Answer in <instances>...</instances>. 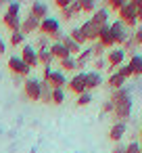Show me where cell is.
<instances>
[{"label":"cell","instance_id":"2e32d148","mask_svg":"<svg viewBox=\"0 0 142 153\" xmlns=\"http://www.w3.org/2000/svg\"><path fill=\"white\" fill-rule=\"evenodd\" d=\"M48 51H50V55H52V59H59V61H63V59H67V57H71L69 55V51L61 44V42H52L50 46H48Z\"/></svg>","mask_w":142,"mask_h":153},{"label":"cell","instance_id":"cb8c5ba5","mask_svg":"<svg viewBox=\"0 0 142 153\" xmlns=\"http://www.w3.org/2000/svg\"><path fill=\"white\" fill-rule=\"evenodd\" d=\"M52 55H50V51L48 48H44V51H38V65H44V67H50L52 65Z\"/></svg>","mask_w":142,"mask_h":153},{"label":"cell","instance_id":"ab89813d","mask_svg":"<svg viewBox=\"0 0 142 153\" xmlns=\"http://www.w3.org/2000/svg\"><path fill=\"white\" fill-rule=\"evenodd\" d=\"M125 153H140V145L136 140H132L129 145H125Z\"/></svg>","mask_w":142,"mask_h":153},{"label":"cell","instance_id":"8992f818","mask_svg":"<svg viewBox=\"0 0 142 153\" xmlns=\"http://www.w3.org/2000/svg\"><path fill=\"white\" fill-rule=\"evenodd\" d=\"M109 30H111V34H113V40H115V46H121L127 38H129V32H127V27L119 21V19H115L111 25H109Z\"/></svg>","mask_w":142,"mask_h":153},{"label":"cell","instance_id":"1f68e13d","mask_svg":"<svg viewBox=\"0 0 142 153\" xmlns=\"http://www.w3.org/2000/svg\"><path fill=\"white\" fill-rule=\"evenodd\" d=\"M23 42H25V36L21 32H13L11 34V46H21Z\"/></svg>","mask_w":142,"mask_h":153},{"label":"cell","instance_id":"74e56055","mask_svg":"<svg viewBox=\"0 0 142 153\" xmlns=\"http://www.w3.org/2000/svg\"><path fill=\"white\" fill-rule=\"evenodd\" d=\"M92 65H94V71H98V74H100V71L107 67V59H104V57H102V59H94V63H92Z\"/></svg>","mask_w":142,"mask_h":153},{"label":"cell","instance_id":"5bb4252c","mask_svg":"<svg viewBox=\"0 0 142 153\" xmlns=\"http://www.w3.org/2000/svg\"><path fill=\"white\" fill-rule=\"evenodd\" d=\"M125 130H127V128H125V122H115V124L111 126V130H109V138L117 145V143L125 136Z\"/></svg>","mask_w":142,"mask_h":153},{"label":"cell","instance_id":"ba28073f","mask_svg":"<svg viewBox=\"0 0 142 153\" xmlns=\"http://www.w3.org/2000/svg\"><path fill=\"white\" fill-rule=\"evenodd\" d=\"M23 94L29 101H40V80L36 78H27L23 82Z\"/></svg>","mask_w":142,"mask_h":153},{"label":"cell","instance_id":"836d02e7","mask_svg":"<svg viewBox=\"0 0 142 153\" xmlns=\"http://www.w3.org/2000/svg\"><path fill=\"white\" fill-rule=\"evenodd\" d=\"M19 11H21V4H19V2H9V4H7V15L19 17Z\"/></svg>","mask_w":142,"mask_h":153},{"label":"cell","instance_id":"52a82bcc","mask_svg":"<svg viewBox=\"0 0 142 153\" xmlns=\"http://www.w3.org/2000/svg\"><path fill=\"white\" fill-rule=\"evenodd\" d=\"M67 88L73 92V94H84V92H88L86 90V71H77L69 82H67Z\"/></svg>","mask_w":142,"mask_h":153},{"label":"cell","instance_id":"603a6c76","mask_svg":"<svg viewBox=\"0 0 142 153\" xmlns=\"http://www.w3.org/2000/svg\"><path fill=\"white\" fill-rule=\"evenodd\" d=\"M61 44H63V46L69 51V55H71V57H73V55H79V51H82V46H77V44H75V42H73V40L67 36V34H65V38L61 40Z\"/></svg>","mask_w":142,"mask_h":153},{"label":"cell","instance_id":"8d00e7d4","mask_svg":"<svg viewBox=\"0 0 142 153\" xmlns=\"http://www.w3.org/2000/svg\"><path fill=\"white\" fill-rule=\"evenodd\" d=\"M50 44H48V38L46 36H40L38 38V42H36V51H44V48H48Z\"/></svg>","mask_w":142,"mask_h":153},{"label":"cell","instance_id":"d590c367","mask_svg":"<svg viewBox=\"0 0 142 153\" xmlns=\"http://www.w3.org/2000/svg\"><path fill=\"white\" fill-rule=\"evenodd\" d=\"M90 51H92V57H94V59H102V53H104V48H102L98 42H96L94 46H90Z\"/></svg>","mask_w":142,"mask_h":153},{"label":"cell","instance_id":"9c48e42d","mask_svg":"<svg viewBox=\"0 0 142 153\" xmlns=\"http://www.w3.org/2000/svg\"><path fill=\"white\" fill-rule=\"evenodd\" d=\"M21 61L29 69L32 67H38V51L34 46H29V44H23V48H21Z\"/></svg>","mask_w":142,"mask_h":153},{"label":"cell","instance_id":"7dc6e473","mask_svg":"<svg viewBox=\"0 0 142 153\" xmlns=\"http://www.w3.org/2000/svg\"><path fill=\"white\" fill-rule=\"evenodd\" d=\"M136 19H138V23H142V9L136 11Z\"/></svg>","mask_w":142,"mask_h":153},{"label":"cell","instance_id":"f6af8a7d","mask_svg":"<svg viewBox=\"0 0 142 153\" xmlns=\"http://www.w3.org/2000/svg\"><path fill=\"white\" fill-rule=\"evenodd\" d=\"M132 7L138 11V9H142V0H132Z\"/></svg>","mask_w":142,"mask_h":153},{"label":"cell","instance_id":"5b68a950","mask_svg":"<svg viewBox=\"0 0 142 153\" xmlns=\"http://www.w3.org/2000/svg\"><path fill=\"white\" fill-rule=\"evenodd\" d=\"M38 32H40L42 36H46V38H52L54 34L61 32V23H59V19H54V17H46V19L40 21Z\"/></svg>","mask_w":142,"mask_h":153},{"label":"cell","instance_id":"d6986e66","mask_svg":"<svg viewBox=\"0 0 142 153\" xmlns=\"http://www.w3.org/2000/svg\"><path fill=\"white\" fill-rule=\"evenodd\" d=\"M79 13H82V11H79V0H71V4L61 11V17L69 21V19H73L75 15H79Z\"/></svg>","mask_w":142,"mask_h":153},{"label":"cell","instance_id":"44dd1931","mask_svg":"<svg viewBox=\"0 0 142 153\" xmlns=\"http://www.w3.org/2000/svg\"><path fill=\"white\" fill-rule=\"evenodd\" d=\"M129 69H132V76L134 78H138V76H142V55H132V59H129Z\"/></svg>","mask_w":142,"mask_h":153},{"label":"cell","instance_id":"8fae6325","mask_svg":"<svg viewBox=\"0 0 142 153\" xmlns=\"http://www.w3.org/2000/svg\"><path fill=\"white\" fill-rule=\"evenodd\" d=\"M79 32L84 34L86 42H96V40H98V34H100V27H96V25L88 19V21H84V23L79 25Z\"/></svg>","mask_w":142,"mask_h":153},{"label":"cell","instance_id":"83f0119b","mask_svg":"<svg viewBox=\"0 0 142 153\" xmlns=\"http://www.w3.org/2000/svg\"><path fill=\"white\" fill-rule=\"evenodd\" d=\"M67 36H69V38H71V40L77 44V46H84V44H86V38H84V34L79 32V27H73V30H71Z\"/></svg>","mask_w":142,"mask_h":153},{"label":"cell","instance_id":"e575fe53","mask_svg":"<svg viewBox=\"0 0 142 153\" xmlns=\"http://www.w3.org/2000/svg\"><path fill=\"white\" fill-rule=\"evenodd\" d=\"M117 74L123 78V80H127V78H132V69H129V65L127 63H123V65H119L117 67Z\"/></svg>","mask_w":142,"mask_h":153},{"label":"cell","instance_id":"4fadbf2b","mask_svg":"<svg viewBox=\"0 0 142 153\" xmlns=\"http://www.w3.org/2000/svg\"><path fill=\"white\" fill-rule=\"evenodd\" d=\"M90 21L96 25V27H107L109 25V9H96L94 13H92V17H90Z\"/></svg>","mask_w":142,"mask_h":153},{"label":"cell","instance_id":"d6a6232c","mask_svg":"<svg viewBox=\"0 0 142 153\" xmlns=\"http://www.w3.org/2000/svg\"><path fill=\"white\" fill-rule=\"evenodd\" d=\"M75 103H77V107H86V105H90V103H92V94H90V92H84V94H79V97H77V101H75Z\"/></svg>","mask_w":142,"mask_h":153},{"label":"cell","instance_id":"30bf717a","mask_svg":"<svg viewBox=\"0 0 142 153\" xmlns=\"http://www.w3.org/2000/svg\"><path fill=\"white\" fill-rule=\"evenodd\" d=\"M125 63V51L121 48V46H115L113 51H109V55H107V65L113 69V67H119V65H123Z\"/></svg>","mask_w":142,"mask_h":153},{"label":"cell","instance_id":"681fc988","mask_svg":"<svg viewBox=\"0 0 142 153\" xmlns=\"http://www.w3.org/2000/svg\"><path fill=\"white\" fill-rule=\"evenodd\" d=\"M140 153H142V145H140Z\"/></svg>","mask_w":142,"mask_h":153},{"label":"cell","instance_id":"7402d4cb","mask_svg":"<svg viewBox=\"0 0 142 153\" xmlns=\"http://www.w3.org/2000/svg\"><path fill=\"white\" fill-rule=\"evenodd\" d=\"M92 59V51L90 48H82L79 51V55L75 57V63H77V69H84L86 65H88V61Z\"/></svg>","mask_w":142,"mask_h":153},{"label":"cell","instance_id":"f35d334b","mask_svg":"<svg viewBox=\"0 0 142 153\" xmlns=\"http://www.w3.org/2000/svg\"><path fill=\"white\" fill-rule=\"evenodd\" d=\"M127 2V0H109V9H113V11H119L123 4Z\"/></svg>","mask_w":142,"mask_h":153},{"label":"cell","instance_id":"bcb514c9","mask_svg":"<svg viewBox=\"0 0 142 153\" xmlns=\"http://www.w3.org/2000/svg\"><path fill=\"white\" fill-rule=\"evenodd\" d=\"M4 51H7V44H4V40H2V38H0V57L4 55Z\"/></svg>","mask_w":142,"mask_h":153},{"label":"cell","instance_id":"3957f363","mask_svg":"<svg viewBox=\"0 0 142 153\" xmlns=\"http://www.w3.org/2000/svg\"><path fill=\"white\" fill-rule=\"evenodd\" d=\"M117 17H119V21H121L127 30H134V27L138 25V19H136V9L132 7V2H125V4L117 11Z\"/></svg>","mask_w":142,"mask_h":153},{"label":"cell","instance_id":"4316f807","mask_svg":"<svg viewBox=\"0 0 142 153\" xmlns=\"http://www.w3.org/2000/svg\"><path fill=\"white\" fill-rule=\"evenodd\" d=\"M50 103H52V105H63V103H65V88H52Z\"/></svg>","mask_w":142,"mask_h":153},{"label":"cell","instance_id":"6da1fadb","mask_svg":"<svg viewBox=\"0 0 142 153\" xmlns=\"http://www.w3.org/2000/svg\"><path fill=\"white\" fill-rule=\"evenodd\" d=\"M109 101L113 103V115L117 122H125L132 115V92H129V88L123 86L119 90H113Z\"/></svg>","mask_w":142,"mask_h":153},{"label":"cell","instance_id":"f1b7e54d","mask_svg":"<svg viewBox=\"0 0 142 153\" xmlns=\"http://www.w3.org/2000/svg\"><path fill=\"white\" fill-rule=\"evenodd\" d=\"M79 11L82 13H94L96 11V2L94 0H79Z\"/></svg>","mask_w":142,"mask_h":153},{"label":"cell","instance_id":"484cf974","mask_svg":"<svg viewBox=\"0 0 142 153\" xmlns=\"http://www.w3.org/2000/svg\"><path fill=\"white\" fill-rule=\"evenodd\" d=\"M123 84H125V80L117 74V71H113L111 76H109V86L113 88V90H119V88H123Z\"/></svg>","mask_w":142,"mask_h":153},{"label":"cell","instance_id":"b9f144b4","mask_svg":"<svg viewBox=\"0 0 142 153\" xmlns=\"http://www.w3.org/2000/svg\"><path fill=\"white\" fill-rule=\"evenodd\" d=\"M54 4H57V7L63 11V9H67V7L71 4V0H54Z\"/></svg>","mask_w":142,"mask_h":153},{"label":"cell","instance_id":"e0dca14e","mask_svg":"<svg viewBox=\"0 0 142 153\" xmlns=\"http://www.w3.org/2000/svg\"><path fill=\"white\" fill-rule=\"evenodd\" d=\"M100 84H102V76L98 71H86V90L88 92L94 90V88H98Z\"/></svg>","mask_w":142,"mask_h":153},{"label":"cell","instance_id":"f546056e","mask_svg":"<svg viewBox=\"0 0 142 153\" xmlns=\"http://www.w3.org/2000/svg\"><path fill=\"white\" fill-rule=\"evenodd\" d=\"M61 67L65 71H77V63H75V57H67L61 61Z\"/></svg>","mask_w":142,"mask_h":153},{"label":"cell","instance_id":"277c9868","mask_svg":"<svg viewBox=\"0 0 142 153\" xmlns=\"http://www.w3.org/2000/svg\"><path fill=\"white\" fill-rule=\"evenodd\" d=\"M7 67L11 69V74L15 76V78H29V74H32V69L21 61V57H17V55H13V57H9V63H7Z\"/></svg>","mask_w":142,"mask_h":153},{"label":"cell","instance_id":"7bdbcfd3","mask_svg":"<svg viewBox=\"0 0 142 153\" xmlns=\"http://www.w3.org/2000/svg\"><path fill=\"white\" fill-rule=\"evenodd\" d=\"M102 113H113V103L111 101H104L102 103Z\"/></svg>","mask_w":142,"mask_h":153},{"label":"cell","instance_id":"ee69618b","mask_svg":"<svg viewBox=\"0 0 142 153\" xmlns=\"http://www.w3.org/2000/svg\"><path fill=\"white\" fill-rule=\"evenodd\" d=\"M111 153H125V145H121V143H117L115 147H113V151Z\"/></svg>","mask_w":142,"mask_h":153},{"label":"cell","instance_id":"ac0fdd59","mask_svg":"<svg viewBox=\"0 0 142 153\" xmlns=\"http://www.w3.org/2000/svg\"><path fill=\"white\" fill-rule=\"evenodd\" d=\"M38 27H40V21H36L34 17L27 15V17L21 21V30H19V32L25 36V34H34V32H38Z\"/></svg>","mask_w":142,"mask_h":153},{"label":"cell","instance_id":"60d3db41","mask_svg":"<svg viewBox=\"0 0 142 153\" xmlns=\"http://www.w3.org/2000/svg\"><path fill=\"white\" fill-rule=\"evenodd\" d=\"M132 36H134V40H136V46H142V25L136 27V32H134Z\"/></svg>","mask_w":142,"mask_h":153},{"label":"cell","instance_id":"ffe728a7","mask_svg":"<svg viewBox=\"0 0 142 153\" xmlns=\"http://www.w3.org/2000/svg\"><path fill=\"white\" fill-rule=\"evenodd\" d=\"M2 23H4V27H9L11 32H19V30H21V19L15 17V15H7V13H4Z\"/></svg>","mask_w":142,"mask_h":153},{"label":"cell","instance_id":"7a4b0ae2","mask_svg":"<svg viewBox=\"0 0 142 153\" xmlns=\"http://www.w3.org/2000/svg\"><path fill=\"white\" fill-rule=\"evenodd\" d=\"M42 82H46L50 88H65L67 86V78L61 69H52V67H44V78Z\"/></svg>","mask_w":142,"mask_h":153},{"label":"cell","instance_id":"7c38bea8","mask_svg":"<svg viewBox=\"0 0 142 153\" xmlns=\"http://www.w3.org/2000/svg\"><path fill=\"white\" fill-rule=\"evenodd\" d=\"M29 17H34L36 21L46 19V17H48V4H46V2H40V0L32 2V7H29Z\"/></svg>","mask_w":142,"mask_h":153},{"label":"cell","instance_id":"9a60e30c","mask_svg":"<svg viewBox=\"0 0 142 153\" xmlns=\"http://www.w3.org/2000/svg\"><path fill=\"white\" fill-rule=\"evenodd\" d=\"M96 42H98L102 48H115V40H113V34H111L109 25L100 30V34H98V40H96Z\"/></svg>","mask_w":142,"mask_h":153},{"label":"cell","instance_id":"c3c4849f","mask_svg":"<svg viewBox=\"0 0 142 153\" xmlns=\"http://www.w3.org/2000/svg\"><path fill=\"white\" fill-rule=\"evenodd\" d=\"M7 7V2H4V0H0V9H4Z\"/></svg>","mask_w":142,"mask_h":153},{"label":"cell","instance_id":"f907efd6","mask_svg":"<svg viewBox=\"0 0 142 153\" xmlns=\"http://www.w3.org/2000/svg\"><path fill=\"white\" fill-rule=\"evenodd\" d=\"M140 136H142V130H140Z\"/></svg>","mask_w":142,"mask_h":153},{"label":"cell","instance_id":"d4e9b609","mask_svg":"<svg viewBox=\"0 0 142 153\" xmlns=\"http://www.w3.org/2000/svg\"><path fill=\"white\" fill-rule=\"evenodd\" d=\"M50 97H52V88H50L46 82L40 80V101L46 103V105H50Z\"/></svg>","mask_w":142,"mask_h":153},{"label":"cell","instance_id":"4dcf8cb0","mask_svg":"<svg viewBox=\"0 0 142 153\" xmlns=\"http://www.w3.org/2000/svg\"><path fill=\"white\" fill-rule=\"evenodd\" d=\"M121 48L125 51V55H127V53L136 55V53H134V48H136V40H134V36H132V34H129V38H127V40H125V42L121 44Z\"/></svg>","mask_w":142,"mask_h":153}]
</instances>
